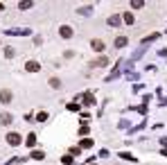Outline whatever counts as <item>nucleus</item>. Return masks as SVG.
Listing matches in <instances>:
<instances>
[{"label":"nucleus","instance_id":"obj_1","mask_svg":"<svg viewBox=\"0 0 167 165\" xmlns=\"http://www.w3.org/2000/svg\"><path fill=\"white\" fill-rule=\"evenodd\" d=\"M11 97H14V95H11V90H0V102H2V104H9L11 102Z\"/></svg>","mask_w":167,"mask_h":165},{"label":"nucleus","instance_id":"obj_2","mask_svg":"<svg viewBox=\"0 0 167 165\" xmlns=\"http://www.w3.org/2000/svg\"><path fill=\"white\" fill-rule=\"evenodd\" d=\"M90 45H93V50H95V52H102V50L106 48V45H104V41H100V38H95V41H90Z\"/></svg>","mask_w":167,"mask_h":165},{"label":"nucleus","instance_id":"obj_3","mask_svg":"<svg viewBox=\"0 0 167 165\" xmlns=\"http://www.w3.org/2000/svg\"><path fill=\"white\" fill-rule=\"evenodd\" d=\"M7 143H9V145H18V143H20V136H18V134H9V136H7Z\"/></svg>","mask_w":167,"mask_h":165},{"label":"nucleus","instance_id":"obj_4","mask_svg":"<svg viewBox=\"0 0 167 165\" xmlns=\"http://www.w3.org/2000/svg\"><path fill=\"white\" fill-rule=\"evenodd\" d=\"M61 36H63V38H70V36H72V27L63 25V27H61Z\"/></svg>","mask_w":167,"mask_h":165},{"label":"nucleus","instance_id":"obj_5","mask_svg":"<svg viewBox=\"0 0 167 165\" xmlns=\"http://www.w3.org/2000/svg\"><path fill=\"white\" fill-rule=\"evenodd\" d=\"M25 68H27L30 72H36V70H38V64H36V61H27V64H25Z\"/></svg>","mask_w":167,"mask_h":165},{"label":"nucleus","instance_id":"obj_6","mask_svg":"<svg viewBox=\"0 0 167 165\" xmlns=\"http://www.w3.org/2000/svg\"><path fill=\"white\" fill-rule=\"evenodd\" d=\"M11 122V116L9 113H2V116H0V124H9Z\"/></svg>","mask_w":167,"mask_h":165},{"label":"nucleus","instance_id":"obj_7","mask_svg":"<svg viewBox=\"0 0 167 165\" xmlns=\"http://www.w3.org/2000/svg\"><path fill=\"white\" fill-rule=\"evenodd\" d=\"M50 86H52V88H61V82L56 77H52V79H50Z\"/></svg>","mask_w":167,"mask_h":165},{"label":"nucleus","instance_id":"obj_8","mask_svg":"<svg viewBox=\"0 0 167 165\" xmlns=\"http://www.w3.org/2000/svg\"><path fill=\"white\" fill-rule=\"evenodd\" d=\"M115 45H118V48H122V45H126V38H124V36H118V38H115Z\"/></svg>","mask_w":167,"mask_h":165}]
</instances>
